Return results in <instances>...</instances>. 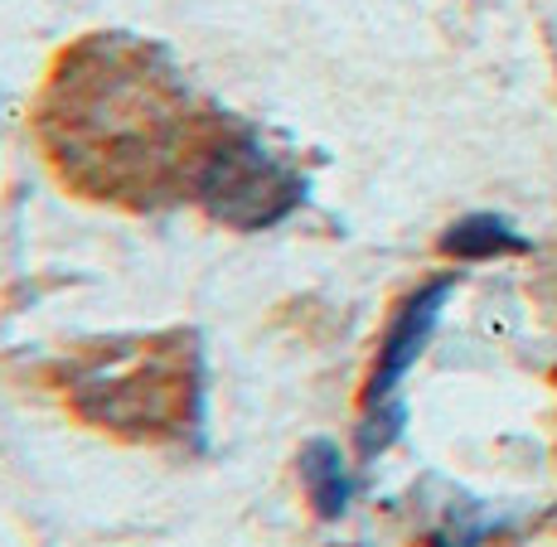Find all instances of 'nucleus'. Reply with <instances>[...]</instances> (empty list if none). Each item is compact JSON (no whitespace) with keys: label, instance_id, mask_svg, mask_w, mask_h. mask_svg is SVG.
<instances>
[{"label":"nucleus","instance_id":"nucleus-1","mask_svg":"<svg viewBox=\"0 0 557 547\" xmlns=\"http://www.w3.org/2000/svg\"><path fill=\"white\" fill-rule=\"evenodd\" d=\"M301 175L267 156L252 132H233L213 146L195 179V199L209 203L213 219L233 228H267L301 203Z\"/></svg>","mask_w":557,"mask_h":547},{"label":"nucleus","instance_id":"nucleus-2","mask_svg":"<svg viewBox=\"0 0 557 547\" xmlns=\"http://www.w3.org/2000/svg\"><path fill=\"white\" fill-rule=\"evenodd\" d=\"M451 276H442V282L422 286V291H412L403 300V310L393 315L388 335H383L379 345V363H373V378H369V393H363V407L369 412H379V407H398L393 402V393H398L403 373L417 363V353L426 349V339H432L436 320H442V306L451 300Z\"/></svg>","mask_w":557,"mask_h":547},{"label":"nucleus","instance_id":"nucleus-3","mask_svg":"<svg viewBox=\"0 0 557 547\" xmlns=\"http://www.w3.org/2000/svg\"><path fill=\"white\" fill-rule=\"evenodd\" d=\"M301 485L310 504H315L320 519H339L349 509V495H355V480H349V465L339 456V446L330 442H310L301 450Z\"/></svg>","mask_w":557,"mask_h":547},{"label":"nucleus","instance_id":"nucleus-4","mask_svg":"<svg viewBox=\"0 0 557 547\" xmlns=\"http://www.w3.org/2000/svg\"><path fill=\"white\" fill-rule=\"evenodd\" d=\"M442 252L456 262H490V257H509V252H529V238L513 233V223L495 219V213H470L446 228Z\"/></svg>","mask_w":557,"mask_h":547}]
</instances>
